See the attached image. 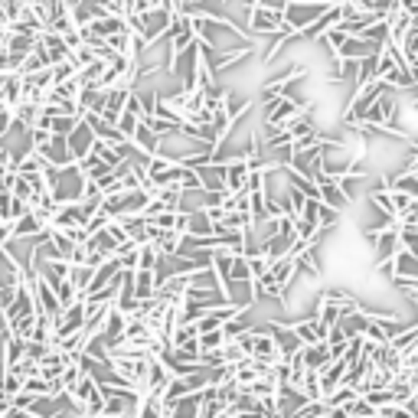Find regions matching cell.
Returning <instances> with one entry per match:
<instances>
[{"label":"cell","mask_w":418,"mask_h":418,"mask_svg":"<svg viewBox=\"0 0 418 418\" xmlns=\"http://www.w3.org/2000/svg\"><path fill=\"white\" fill-rule=\"evenodd\" d=\"M412 196L409 193H402V190H392V206H395V216H402V213H409L412 209Z\"/></svg>","instance_id":"obj_33"},{"label":"cell","mask_w":418,"mask_h":418,"mask_svg":"<svg viewBox=\"0 0 418 418\" xmlns=\"http://www.w3.org/2000/svg\"><path fill=\"white\" fill-rule=\"evenodd\" d=\"M7 242H10V225L4 223V225H0V248L7 245Z\"/></svg>","instance_id":"obj_38"},{"label":"cell","mask_w":418,"mask_h":418,"mask_svg":"<svg viewBox=\"0 0 418 418\" xmlns=\"http://www.w3.org/2000/svg\"><path fill=\"white\" fill-rule=\"evenodd\" d=\"M252 108H255V105H252V98H245V95H235V92H229V95H225V101H223V111L233 118V121H239V118L248 115Z\"/></svg>","instance_id":"obj_19"},{"label":"cell","mask_w":418,"mask_h":418,"mask_svg":"<svg viewBox=\"0 0 418 418\" xmlns=\"http://www.w3.org/2000/svg\"><path fill=\"white\" fill-rule=\"evenodd\" d=\"M372 53H382V46H376V43H369L366 36H350L347 43L340 46V59H353V62H360V59H366V56H372Z\"/></svg>","instance_id":"obj_9"},{"label":"cell","mask_w":418,"mask_h":418,"mask_svg":"<svg viewBox=\"0 0 418 418\" xmlns=\"http://www.w3.org/2000/svg\"><path fill=\"white\" fill-rule=\"evenodd\" d=\"M66 141H69V151H72V157H76V163H78L82 157L92 154V148H95V141H98V138H95V131L88 128L86 121H78L76 131H72Z\"/></svg>","instance_id":"obj_7"},{"label":"cell","mask_w":418,"mask_h":418,"mask_svg":"<svg viewBox=\"0 0 418 418\" xmlns=\"http://www.w3.org/2000/svg\"><path fill=\"white\" fill-rule=\"evenodd\" d=\"M190 287H203V291H219L223 287V281H219L216 268H200L190 275Z\"/></svg>","instance_id":"obj_22"},{"label":"cell","mask_w":418,"mask_h":418,"mask_svg":"<svg viewBox=\"0 0 418 418\" xmlns=\"http://www.w3.org/2000/svg\"><path fill=\"white\" fill-rule=\"evenodd\" d=\"M219 418H235V415H233V412H229V409H225V412H223V415H219Z\"/></svg>","instance_id":"obj_42"},{"label":"cell","mask_w":418,"mask_h":418,"mask_svg":"<svg viewBox=\"0 0 418 418\" xmlns=\"http://www.w3.org/2000/svg\"><path fill=\"white\" fill-rule=\"evenodd\" d=\"M379 78V53L366 56V59H360V72H357V88L369 86V82H376Z\"/></svg>","instance_id":"obj_21"},{"label":"cell","mask_w":418,"mask_h":418,"mask_svg":"<svg viewBox=\"0 0 418 418\" xmlns=\"http://www.w3.org/2000/svg\"><path fill=\"white\" fill-rule=\"evenodd\" d=\"M369 258H372V265L379 268V265H386V262H392L395 258V252L402 248V242H399V229H386V233H376V239L369 242Z\"/></svg>","instance_id":"obj_4"},{"label":"cell","mask_w":418,"mask_h":418,"mask_svg":"<svg viewBox=\"0 0 418 418\" xmlns=\"http://www.w3.org/2000/svg\"><path fill=\"white\" fill-rule=\"evenodd\" d=\"M0 108H4V105H0Z\"/></svg>","instance_id":"obj_46"},{"label":"cell","mask_w":418,"mask_h":418,"mask_svg":"<svg viewBox=\"0 0 418 418\" xmlns=\"http://www.w3.org/2000/svg\"><path fill=\"white\" fill-rule=\"evenodd\" d=\"M314 183L320 186V200H324L330 209H337V213H343V209H350V206H353V203L347 200V193H343V190H340V183H337V180H333V177H327V173H320V177L314 180Z\"/></svg>","instance_id":"obj_6"},{"label":"cell","mask_w":418,"mask_h":418,"mask_svg":"<svg viewBox=\"0 0 418 418\" xmlns=\"http://www.w3.org/2000/svg\"><path fill=\"white\" fill-rule=\"evenodd\" d=\"M88 30H92L95 36L108 39V36H115V33H124V30H128V20H124V16L108 14V16H98V20H92V24H88Z\"/></svg>","instance_id":"obj_15"},{"label":"cell","mask_w":418,"mask_h":418,"mask_svg":"<svg viewBox=\"0 0 418 418\" xmlns=\"http://www.w3.org/2000/svg\"><path fill=\"white\" fill-rule=\"evenodd\" d=\"M301 357H304V366H307L310 372H324L327 366L333 363V353H330V347H327V340L314 343V347H304Z\"/></svg>","instance_id":"obj_10"},{"label":"cell","mask_w":418,"mask_h":418,"mask_svg":"<svg viewBox=\"0 0 418 418\" xmlns=\"http://www.w3.org/2000/svg\"><path fill=\"white\" fill-rule=\"evenodd\" d=\"M213 233H216V223L209 219L206 209L186 213V229H183V235H213Z\"/></svg>","instance_id":"obj_16"},{"label":"cell","mask_w":418,"mask_h":418,"mask_svg":"<svg viewBox=\"0 0 418 418\" xmlns=\"http://www.w3.org/2000/svg\"><path fill=\"white\" fill-rule=\"evenodd\" d=\"M4 382H7V363L0 357V395H4Z\"/></svg>","instance_id":"obj_39"},{"label":"cell","mask_w":418,"mask_h":418,"mask_svg":"<svg viewBox=\"0 0 418 418\" xmlns=\"http://www.w3.org/2000/svg\"><path fill=\"white\" fill-rule=\"evenodd\" d=\"M200 405H203V392H186L183 399L167 409V418H200Z\"/></svg>","instance_id":"obj_12"},{"label":"cell","mask_w":418,"mask_h":418,"mask_svg":"<svg viewBox=\"0 0 418 418\" xmlns=\"http://www.w3.org/2000/svg\"><path fill=\"white\" fill-rule=\"evenodd\" d=\"M7 173H10V163H7V160H4V157H0V180L7 177Z\"/></svg>","instance_id":"obj_41"},{"label":"cell","mask_w":418,"mask_h":418,"mask_svg":"<svg viewBox=\"0 0 418 418\" xmlns=\"http://www.w3.org/2000/svg\"><path fill=\"white\" fill-rule=\"evenodd\" d=\"M223 347H225L223 327H219V330H209V333H200V353H213V350H223Z\"/></svg>","instance_id":"obj_25"},{"label":"cell","mask_w":418,"mask_h":418,"mask_svg":"<svg viewBox=\"0 0 418 418\" xmlns=\"http://www.w3.org/2000/svg\"><path fill=\"white\" fill-rule=\"evenodd\" d=\"M330 10V4L327 0H287L285 7V33H304L314 20H320V16Z\"/></svg>","instance_id":"obj_1"},{"label":"cell","mask_w":418,"mask_h":418,"mask_svg":"<svg viewBox=\"0 0 418 418\" xmlns=\"http://www.w3.org/2000/svg\"><path fill=\"white\" fill-rule=\"evenodd\" d=\"M39 229H43V219L30 209V213H24L20 219L10 223V239H36Z\"/></svg>","instance_id":"obj_11"},{"label":"cell","mask_w":418,"mask_h":418,"mask_svg":"<svg viewBox=\"0 0 418 418\" xmlns=\"http://www.w3.org/2000/svg\"><path fill=\"white\" fill-rule=\"evenodd\" d=\"M327 418H350L347 405H340V409H327Z\"/></svg>","instance_id":"obj_37"},{"label":"cell","mask_w":418,"mask_h":418,"mask_svg":"<svg viewBox=\"0 0 418 418\" xmlns=\"http://www.w3.org/2000/svg\"><path fill=\"white\" fill-rule=\"evenodd\" d=\"M157 262H160V252H157L154 245H141V255H138V268L144 271H157Z\"/></svg>","instance_id":"obj_28"},{"label":"cell","mask_w":418,"mask_h":418,"mask_svg":"<svg viewBox=\"0 0 418 418\" xmlns=\"http://www.w3.org/2000/svg\"><path fill=\"white\" fill-rule=\"evenodd\" d=\"M86 183L88 177L82 170H78V163H72V167H62L59 173H56V183L49 193L56 196V203H82V196H86Z\"/></svg>","instance_id":"obj_2"},{"label":"cell","mask_w":418,"mask_h":418,"mask_svg":"<svg viewBox=\"0 0 418 418\" xmlns=\"http://www.w3.org/2000/svg\"><path fill=\"white\" fill-rule=\"evenodd\" d=\"M95 418H115V415H105V412H101V415H95Z\"/></svg>","instance_id":"obj_43"},{"label":"cell","mask_w":418,"mask_h":418,"mask_svg":"<svg viewBox=\"0 0 418 418\" xmlns=\"http://www.w3.org/2000/svg\"><path fill=\"white\" fill-rule=\"evenodd\" d=\"M363 399L376 409H382V405H392V389H369V392H363Z\"/></svg>","instance_id":"obj_31"},{"label":"cell","mask_w":418,"mask_h":418,"mask_svg":"<svg viewBox=\"0 0 418 418\" xmlns=\"http://www.w3.org/2000/svg\"><path fill=\"white\" fill-rule=\"evenodd\" d=\"M340 183V190L347 193V200L350 203H360V196H369V190H366V177H360V173H347V177H340L337 180Z\"/></svg>","instance_id":"obj_18"},{"label":"cell","mask_w":418,"mask_h":418,"mask_svg":"<svg viewBox=\"0 0 418 418\" xmlns=\"http://www.w3.org/2000/svg\"><path fill=\"white\" fill-rule=\"evenodd\" d=\"M82 121V118L76 115H53V124H49V131L59 134V138H69L72 131H76V124Z\"/></svg>","instance_id":"obj_24"},{"label":"cell","mask_w":418,"mask_h":418,"mask_svg":"<svg viewBox=\"0 0 418 418\" xmlns=\"http://www.w3.org/2000/svg\"><path fill=\"white\" fill-rule=\"evenodd\" d=\"M36 43H39V36H14V33H10L7 36V53H33V49H36Z\"/></svg>","instance_id":"obj_26"},{"label":"cell","mask_w":418,"mask_h":418,"mask_svg":"<svg viewBox=\"0 0 418 418\" xmlns=\"http://www.w3.org/2000/svg\"><path fill=\"white\" fill-rule=\"evenodd\" d=\"M347 412H350V418H376V415H379V409L366 402L363 395H357V399L347 405Z\"/></svg>","instance_id":"obj_27"},{"label":"cell","mask_w":418,"mask_h":418,"mask_svg":"<svg viewBox=\"0 0 418 418\" xmlns=\"http://www.w3.org/2000/svg\"><path fill=\"white\" fill-rule=\"evenodd\" d=\"M399 7H402L405 14H418V0H399Z\"/></svg>","instance_id":"obj_36"},{"label":"cell","mask_w":418,"mask_h":418,"mask_svg":"<svg viewBox=\"0 0 418 418\" xmlns=\"http://www.w3.org/2000/svg\"><path fill=\"white\" fill-rule=\"evenodd\" d=\"M134 297H138V301H151V297H157L154 271H144V268L134 271Z\"/></svg>","instance_id":"obj_17"},{"label":"cell","mask_w":418,"mask_h":418,"mask_svg":"<svg viewBox=\"0 0 418 418\" xmlns=\"http://www.w3.org/2000/svg\"><path fill=\"white\" fill-rule=\"evenodd\" d=\"M0 7H4L10 24H14V20H20V14H24V0H0Z\"/></svg>","instance_id":"obj_34"},{"label":"cell","mask_w":418,"mask_h":418,"mask_svg":"<svg viewBox=\"0 0 418 418\" xmlns=\"http://www.w3.org/2000/svg\"><path fill=\"white\" fill-rule=\"evenodd\" d=\"M248 160H233L225 163V190L229 193H245V183H248Z\"/></svg>","instance_id":"obj_13"},{"label":"cell","mask_w":418,"mask_h":418,"mask_svg":"<svg viewBox=\"0 0 418 418\" xmlns=\"http://www.w3.org/2000/svg\"><path fill=\"white\" fill-rule=\"evenodd\" d=\"M7 36H10L7 26H0V53H7Z\"/></svg>","instance_id":"obj_40"},{"label":"cell","mask_w":418,"mask_h":418,"mask_svg":"<svg viewBox=\"0 0 418 418\" xmlns=\"http://www.w3.org/2000/svg\"><path fill=\"white\" fill-rule=\"evenodd\" d=\"M0 225H4V216H0Z\"/></svg>","instance_id":"obj_45"},{"label":"cell","mask_w":418,"mask_h":418,"mask_svg":"<svg viewBox=\"0 0 418 418\" xmlns=\"http://www.w3.org/2000/svg\"><path fill=\"white\" fill-rule=\"evenodd\" d=\"M118 131H121L124 134V138H128V141H131L134 138V131H138V124H141V118L138 115H131V111H121V118H118Z\"/></svg>","instance_id":"obj_30"},{"label":"cell","mask_w":418,"mask_h":418,"mask_svg":"<svg viewBox=\"0 0 418 418\" xmlns=\"http://www.w3.org/2000/svg\"><path fill=\"white\" fill-rule=\"evenodd\" d=\"M0 418H4V415H0Z\"/></svg>","instance_id":"obj_47"},{"label":"cell","mask_w":418,"mask_h":418,"mask_svg":"<svg viewBox=\"0 0 418 418\" xmlns=\"http://www.w3.org/2000/svg\"><path fill=\"white\" fill-rule=\"evenodd\" d=\"M0 86H4V76H0Z\"/></svg>","instance_id":"obj_44"},{"label":"cell","mask_w":418,"mask_h":418,"mask_svg":"<svg viewBox=\"0 0 418 418\" xmlns=\"http://www.w3.org/2000/svg\"><path fill=\"white\" fill-rule=\"evenodd\" d=\"M39 157H43L49 167H59V170L76 163V157H72V151H69V141L59 138V134H53V141H49L46 148H39Z\"/></svg>","instance_id":"obj_5"},{"label":"cell","mask_w":418,"mask_h":418,"mask_svg":"<svg viewBox=\"0 0 418 418\" xmlns=\"http://www.w3.org/2000/svg\"><path fill=\"white\" fill-rule=\"evenodd\" d=\"M131 144H134V148H141L144 154H151V157L160 151V138H157V131L151 128L148 121H144V118H141V124H138V131H134Z\"/></svg>","instance_id":"obj_14"},{"label":"cell","mask_w":418,"mask_h":418,"mask_svg":"<svg viewBox=\"0 0 418 418\" xmlns=\"http://www.w3.org/2000/svg\"><path fill=\"white\" fill-rule=\"evenodd\" d=\"M399 242L409 252H418V225H399Z\"/></svg>","instance_id":"obj_32"},{"label":"cell","mask_w":418,"mask_h":418,"mask_svg":"<svg viewBox=\"0 0 418 418\" xmlns=\"http://www.w3.org/2000/svg\"><path fill=\"white\" fill-rule=\"evenodd\" d=\"M20 101H24V76H20V72H7V76H4V86H0V105L16 111Z\"/></svg>","instance_id":"obj_8"},{"label":"cell","mask_w":418,"mask_h":418,"mask_svg":"<svg viewBox=\"0 0 418 418\" xmlns=\"http://www.w3.org/2000/svg\"><path fill=\"white\" fill-rule=\"evenodd\" d=\"M357 395H360V392H357L353 386H340V389H333V392L327 395L324 402H327V409H340V405H350V402H353Z\"/></svg>","instance_id":"obj_23"},{"label":"cell","mask_w":418,"mask_h":418,"mask_svg":"<svg viewBox=\"0 0 418 418\" xmlns=\"http://www.w3.org/2000/svg\"><path fill=\"white\" fill-rule=\"evenodd\" d=\"M30 138H33V148H46L49 141H53V131L49 128H30Z\"/></svg>","instance_id":"obj_35"},{"label":"cell","mask_w":418,"mask_h":418,"mask_svg":"<svg viewBox=\"0 0 418 418\" xmlns=\"http://www.w3.org/2000/svg\"><path fill=\"white\" fill-rule=\"evenodd\" d=\"M248 33L255 39H265V36H271V33H285V10H268V7H258L255 4L252 14H248ZM287 36H291V33H287Z\"/></svg>","instance_id":"obj_3"},{"label":"cell","mask_w":418,"mask_h":418,"mask_svg":"<svg viewBox=\"0 0 418 418\" xmlns=\"http://www.w3.org/2000/svg\"><path fill=\"white\" fill-rule=\"evenodd\" d=\"M229 281H252V265H248L245 255L233 258V275H229Z\"/></svg>","instance_id":"obj_29"},{"label":"cell","mask_w":418,"mask_h":418,"mask_svg":"<svg viewBox=\"0 0 418 418\" xmlns=\"http://www.w3.org/2000/svg\"><path fill=\"white\" fill-rule=\"evenodd\" d=\"M196 209H206V190H180V203L177 213H196Z\"/></svg>","instance_id":"obj_20"}]
</instances>
